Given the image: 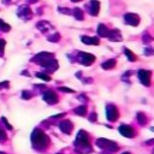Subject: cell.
Returning a JSON list of instances; mask_svg holds the SVG:
<instances>
[{
	"instance_id": "1",
	"label": "cell",
	"mask_w": 154,
	"mask_h": 154,
	"mask_svg": "<svg viewBox=\"0 0 154 154\" xmlns=\"http://www.w3.org/2000/svg\"><path fill=\"white\" fill-rule=\"evenodd\" d=\"M32 61L38 64V65H41L46 70H49L51 72H54L59 67V64H58L57 59L54 58V54L53 53H48V52H41V53L36 54L32 58Z\"/></svg>"
},
{
	"instance_id": "2",
	"label": "cell",
	"mask_w": 154,
	"mask_h": 154,
	"mask_svg": "<svg viewBox=\"0 0 154 154\" xmlns=\"http://www.w3.org/2000/svg\"><path fill=\"white\" fill-rule=\"evenodd\" d=\"M48 136L46 135V132H43L41 129H35L31 132V143L34 146V148L36 149H45L48 146Z\"/></svg>"
},
{
	"instance_id": "3",
	"label": "cell",
	"mask_w": 154,
	"mask_h": 154,
	"mask_svg": "<svg viewBox=\"0 0 154 154\" xmlns=\"http://www.w3.org/2000/svg\"><path fill=\"white\" fill-rule=\"evenodd\" d=\"M95 143H96V146L99 148H101V149H103L106 152H109V153H114V152H117L119 149V147H118V144L116 142H113L111 140H107V138H97L95 141Z\"/></svg>"
},
{
	"instance_id": "4",
	"label": "cell",
	"mask_w": 154,
	"mask_h": 154,
	"mask_svg": "<svg viewBox=\"0 0 154 154\" xmlns=\"http://www.w3.org/2000/svg\"><path fill=\"white\" fill-rule=\"evenodd\" d=\"M76 59H77V61L81 63L82 65L89 66V65H91V64L95 61V55H93V54H90V53H85V52H79V53L77 54Z\"/></svg>"
},
{
	"instance_id": "5",
	"label": "cell",
	"mask_w": 154,
	"mask_h": 154,
	"mask_svg": "<svg viewBox=\"0 0 154 154\" xmlns=\"http://www.w3.org/2000/svg\"><path fill=\"white\" fill-rule=\"evenodd\" d=\"M75 147H76V152L79 154H88L93 152L89 141H76Z\"/></svg>"
},
{
	"instance_id": "6",
	"label": "cell",
	"mask_w": 154,
	"mask_h": 154,
	"mask_svg": "<svg viewBox=\"0 0 154 154\" xmlns=\"http://www.w3.org/2000/svg\"><path fill=\"white\" fill-rule=\"evenodd\" d=\"M17 16L19 18H22L23 20H28V19H31L32 18V11H31V8L29 6L22 5L17 10Z\"/></svg>"
},
{
	"instance_id": "7",
	"label": "cell",
	"mask_w": 154,
	"mask_h": 154,
	"mask_svg": "<svg viewBox=\"0 0 154 154\" xmlns=\"http://www.w3.org/2000/svg\"><path fill=\"white\" fill-rule=\"evenodd\" d=\"M137 76H138L140 82H141L143 85H146V87H149V85H150L152 71H149V70H143V69H142V70H140V71H138Z\"/></svg>"
},
{
	"instance_id": "8",
	"label": "cell",
	"mask_w": 154,
	"mask_h": 154,
	"mask_svg": "<svg viewBox=\"0 0 154 154\" xmlns=\"http://www.w3.org/2000/svg\"><path fill=\"white\" fill-rule=\"evenodd\" d=\"M106 117H107V119H108L109 122H116V120L118 119L119 112H118V109H117V107H116L114 105L108 103V105L106 106Z\"/></svg>"
},
{
	"instance_id": "9",
	"label": "cell",
	"mask_w": 154,
	"mask_h": 154,
	"mask_svg": "<svg viewBox=\"0 0 154 154\" xmlns=\"http://www.w3.org/2000/svg\"><path fill=\"white\" fill-rule=\"evenodd\" d=\"M124 22L125 24H129L131 26H137L140 24V17L136 13H125L124 14Z\"/></svg>"
},
{
	"instance_id": "10",
	"label": "cell",
	"mask_w": 154,
	"mask_h": 154,
	"mask_svg": "<svg viewBox=\"0 0 154 154\" xmlns=\"http://www.w3.org/2000/svg\"><path fill=\"white\" fill-rule=\"evenodd\" d=\"M58 126H59L60 131H63V132L66 134V135H70V134L72 132V130H73V124H72L70 120H67V119L61 120Z\"/></svg>"
},
{
	"instance_id": "11",
	"label": "cell",
	"mask_w": 154,
	"mask_h": 154,
	"mask_svg": "<svg viewBox=\"0 0 154 154\" xmlns=\"http://www.w3.org/2000/svg\"><path fill=\"white\" fill-rule=\"evenodd\" d=\"M119 132H120L123 136L128 137V138H132V137L135 136L134 129H132L130 125H126V124H122V125L119 126Z\"/></svg>"
},
{
	"instance_id": "12",
	"label": "cell",
	"mask_w": 154,
	"mask_h": 154,
	"mask_svg": "<svg viewBox=\"0 0 154 154\" xmlns=\"http://www.w3.org/2000/svg\"><path fill=\"white\" fill-rule=\"evenodd\" d=\"M43 100H45L48 105H54V103L58 102V95H57L54 91L48 90V91H46V93L43 94Z\"/></svg>"
},
{
	"instance_id": "13",
	"label": "cell",
	"mask_w": 154,
	"mask_h": 154,
	"mask_svg": "<svg viewBox=\"0 0 154 154\" xmlns=\"http://www.w3.org/2000/svg\"><path fill=\"white\" fill-rule=\"evenodd\" d=\"M100 11V2L99 0H90L89 5H88V12L91 16H97Z\"/></svg>"
},
{
	"instance_id": "14",
	"label": "cell",
	"mask_w": 154,
	"mask_h": 154,
	"mask_svg": "<svg viewBox=\"0 0 154 154\" xmlns=\"http://www.w3.org/2000/svg\"><path fill=\"white\" fill-rule=\"evenodd\" d=\"M107 37L109 38V41H113V42H116V41L117 42H120L123 40V36H122L119 29H112V30H109Z\"/></svg>"
},
{
	"instance_id": "15",
	"label": "cell",
	"mask_w": 154,
	"mask_h": 154,
	"mask_svg": "<svg viewBox=\"0 0 154 154\" xmlns=\"http://www.w3.org/2000/svg\"><path fill=\"white\" fill-rule=\"evenodd\" d=\"M36 28L41 31V32H47V31H49V30H53V26H52V24L49 23V22H47V20H40L37 24H36Z\"/></svg>"
},
{
	"instance_id": "16",
	"label": "cell",
	"mask_w": 154,
	"mask_h": 154,
	"mask_svg": "<svg viewBox=\"0 0 154 154\" xmlns=\"http://www.w3.org/2000/svg\"><path fill=\"white\" fill-rule=\"evenodd\" d=\"M81 41H82L84 45H91V46H97V45L100 43V40H99V37H96V36L90 37V36L82 35V36H81Z\"/></svg>"
},
{
	"instance_id": "17",
	"label": "cell",
	"mask_w": 154,
	"mask_h": 154,
	"mask_svg": "<svg viewBox=\"0 0 154 154\" xmlns=\"http://www.w3.org/2000/svg\"><path fill=\"white\" fill-rule=\"evenodd\" d=\"M108 31L109 30H108V28L105 24H99V26H97V35L100 37H107Z\"/></svg>"
},
{
	"instance_id": "18",
	"label": "cell",
	"mask_w": 154,
	"mask_h": 154,
	"mask_svg": "<svg viewBox=\"0 0 154 154\" xmlns=\"http://www.w3.org/2000/svg\"><path fill=\"white\" fill-rule=\"evenodd\" d=\"M114 66H116V59H108V60H106L101 64V67L103 70H111Z\"/></svg>"
},
{
	"instance_id": "19",
	"label": "cell",
	"mask_w": 154,
	"mask_h": 154,
	"mask_svg": "<svg viewBox=\"0 0 154 154\" xmlns=\"http://www.w3.org/2000/svg\"><path fill=\"white\" fill-rule=\"evenodd\" d=\"M123 52H124V54L126 55V58L129 59V61H136V60H137V57H136L129 48L124 47V48H123Z\"/></svg>"
},
{
	"instance_id": "20",
	"label": "cell",
	"mask_w": 154,
	"mask_h": 154,
	"mask_svg": "<svg viewBox=\"0 0 154 154\" xmlns=\"http://www.w3.org/2000/svg\"><path fill=\"white\" fill-rule=\"evenodd\" d=\"M76 141H89V136H88L87 131H84V130H79V131L77 132Z\"/></svg>"
},
{
	"instance_id": "21",
	"label": "cell",
	"mask_w": 154,
	"mask_h": 154,
	"mask_svg": "<svg viewBox=\"0 0 154 154\" xmlns=\"http://www.w3.org/2000/svg\"><path fill=\"white\" fill-rule=\"evenodd\" d=\"M72 14L75 16V18H76L77 20H83V18H84L83 11H82L81 8H78V7L73 8V11H72Z\"/></svg>"
},
{
	"instance_id": "22",
	"label": "cell",
	"mask_w": 154,
	"mask_h": 154,
	"mask_svg": "<svg viewBox=\"0 0 154 154\" xmlns=\"http://www.w3.org/2000/svg\"><path fill=\"white\" fill-rule=\"evenodd\" d=\"M136 119H137L138 124H141V125H144V124L147 123V117H146V114H144L143 112H137Z\"/></svg>"
},
{
	"instance_id": "23",
	"label": "cell",
	"mask_w": 154,
	"mask_h": 154,
	"mask_svg": "<svg viewBox=\"0 0 154 154\" xmlns=\"http://www.w3.org/2000/svg\"><path fill=\"white\" fill-rule=\"evenodd\" d=\"M73 112H75L76 114H78V116H85V113H87V106L81 105V106H78L77 108H75Z\"/></svg>"
},
{
	"instance_id": "24",
	"label": "cell",
	"mask_w": 154,
	"mask_h": 154,
	"mask_svg": "<svg viewBox=\"0 0 154 154\" xmlns=\"http://www.w3.org/2000/svg\"><path fill=\"white\" fill-rule=\"evenodd\" d=\"M47 40L51 41V42H58V41L60 40V35H59L58 32H54V34H52V35H48V36H47Z\"/></svg>"
},
{
	"instance_id": "25",
	"label": "cell",
	"mask_w": 154,
	"mask_h": 154,
	"mask_svg": "<svg viewBox=\"0 0 154 154\" xmlns=\"http://www.w3.org/2000/svg\"><path fill=\"white\" fill-rule=\"evenodd\" d=\"M35 75H36L37 78H41V79H43V81H48V82L51 81V76L47 75V73H43V72H36Z\"/></svg>"
},
{
	"instance_id": "26",
	"label": "cell",
	"mask_w": 154,
	"mask_h": 154,
	"mask_svg": "<svg viewBox=\"0 0 154 154\" xmlns=\"http://www.w3.org/2000/svg\"><path fill=\"white\" fill-rule=\"evenodd\" d=\"M0 30L6 32V31H10V30H11V26H10L7 23H5L2 19H0Z\"/></svg>"
},
{
	"instance_id": "27",
	"label": "cell",
	"mask_w": 154,
	"mask_h": 154,
	"mask_svg": "<svg viewBox=\"0 0 154 154\" xmlns=\"http://www.w3.org/2000/svg\"><path fill=\"white\" fill-rule=\"evenodd\" d=\"M142 38H143V42H144V43H150V42H152V40H153V37H152L148 32H144Z\"/></svg>"
},
{
	"instance_id": "28",
	"label": "cell",
	"mask_w": 154,
	"mask_h": 154,
	"mask_svg": "<svg viewBox=\"0 0 154 154\" xmlns=\"http://www.w3.org/2000/svg\"><path fill=\"white\" fill-rule=\"evenodd\" d=\"M31 96H32V94L29 90H23L22 91V97L24 100H29V99H31Z\"/></svg>"
},
{
	"instance_id": "29",
	"label": "cell",
	"mask_w": 154,
	"mask_h": 154,
	"mask_svg": "<svg viewBox=\"0 0 154 154\" xmlns=\"http://www.w3.org/2000/svg\"><path fill=\"white\" fill-rule=\"evenodd\" d=\"M7 140V135H6V132L2 130V129H0V142L2 143V142H5Z\"/></svg>"
},
{
	"instance_id": "30",
	"label": "cell",
	"mask_w": 154,
	"mask_h": 154,
	"mask_svg": "<svg viewBox=\"0 0 154 154\" xmlns=\"http://www.w3.org/2000/svg\"><path fill=\"white\" fill-rule=\"evenodd\" d=\"M5 45H6V41L0 38V57H2L4 54V49H5Z\"/></svg>"
},
{
	"instance_id": "31",
	"label": "cell",
	"mask_w": 154,
	"mask_h": 154,
	"mask_svg": "<svg viewBox=\"0 0 154 154\" xmlns=\"http://www.w3.org/2000/svg\"><path fill=\"white\" fill-rule=\"evenodd\" d=\"M58 11L60 13H64V14H72V12L69 8H65V7H58Z\"/></svg>"
},
{
	"instance_id": "32",
	"label": "cell",
	"mask_w": 154,
	"mask_h": 154,
	"mask_svg": "<svg viewBox=\"0 0 154 154\" xmlns=\"http://www.w3.org/2000/svg\"><path fill=\"white\" fill-rule=\"evenodd\" d=\"M1 120H2V123L5 124V126H6L8 130H12V125H11V124H10V123L6 120V118H5V117H1Z\"/></svg>"
},
{
	"instance_id": "33",
	"label": "cell",
	"mask_w": 154,
	"mask_h": 154,
	"mask_svg": "<svg viewBox=\"0 0 154 154\" xmlns=\"http://www.w3.org/2000/svg\"><path fill=\"white\" fill-rule=\"evenodd\" d=\"M143 53H144L146 55H152V54L154 53V49H153V48H150V47H148V48H146V49L143 51Z\"/></svg>"
},
{
	"instance_id": "34",
	"label": "cell",
	"mask_w": 154,
	"mask_h": 154,
	"mask_svg": "<svg viewBox=\"0 0 154 154\" xmlns=\"http://www.w3.org/2000/svg\"><path fill=\"white\" fill-rule=\"evenodd\" d=\"M58 89L61 90V91H65V93H75L72 89H70V88H67V87H59Z\"/></svg>"
},
{
	"instance_id": "35",
	"label": "cell",
	"mask_w": 154,
	"mask_h": 154,
	"mask_svg": "<svg viewBox=\"0 0 154 154\" xmlns=\"http://www.w3.org/2000/svg\"><path fill=\"white\" fill-rule=\"evenodd\" d=\"M10 87V83L7 82V81H5V82H1L0 83V89H7Z\"/></svg>"
},
{
	"instance_id": "36",
	"label": "cell",
	"mask_w": 154,
	"mask_h": 154,
	"mask_svg": "<svg viewBox=\"0 0 154 154\" xmlns=\"http://www.w3.org/2000/svg\"><path fill=\"white\" fill-rule=\"evenodd\" d=\"M78 100H79V101H85V102H87V101H88V97H85L84 94H81L79 97H78Z\"/></svg>"
},
{
	"instance_id": "37",
	"label": "cell",
	"mask_w": 154,
	"mask_h": 154,
	"mask_svg": "<svg viewBox=\"0 0 154 154\" xmlns=\"http://www.w3.org/2000/svg\"><path fill=\"white\" fill-rule=\"evenodd\" d=\"M96 118H97V116H96L95 113H91V114H90V117H89V120H90V122H95V120H96Z\"/></svg>"
},
{
	"instance_id": "38",
	"label": "cell",
	"mask_w": 154,
	"mask_h": 154,
	"mask_svg": "<svg viewBox=\"0 0 154 154\" xmlns=\"http://www.w3.org/2000/svg\"><path fill=\"white\" fill-rule=\"evenodd\" d=\"M4 5H10L11 4V0H1Z\"/></svg>"
},
{
	"instance_id": "39",
	"label": "cell",
	"mask_w": 154,
	"mask_h": 154,
	"mask_svg": "<svg viewBox=\"0 0 154 154\" xmlns=\"http://www.w3.org/2000/svg\"><path fill=\"white\" fill-rule=\"evenodd\" d=\"M38 0H26V2H29V4H35V2H37Z\"/></svg>"
},
{
	"instance_id": "40",
	"label": "cell",
	"mask_w": 154,
	"mask_h": 154,
	"mask_svg": "<svg viewBox=\"0 0 154 154\" xmlns=\"http://www.w3.org/2000/svg\"><path fill=\"white\" fill-rule=\"evenodd\" d=\"M152 143H153V140H150V141H147V142H146V144H152Z\"/></svg>"
},
{
	"instance_id": "41",
	"label": "cell",
	"mask_w": 154,
	"mask_h": 154,
	"mask_svg": "<svg viewBox=\"0 0 154 154\" xmlns=\"http://www.w3.org/2000/svg\"><path fill=\"white\" fill-rule=\"evenodd\" d=\"M23 75H26V76H30V73H29V72H26V71H23Z\"/></svg>"
},
{
	"instance_id": "42",
	"label": "cell",
	"mask_w": 154,
	"mask_h": 154,
	"mask_svg": "<svg viewBox=\"0 0 154 154\" xmlns=\"http://www.w3.org/2000/svg\"><path fill=\"white\" fill-rule=\"evenodd\" d=\"M72 2H79V1H82V0H71Z\"/></svg>"
},
{
	"instance_id": "43",
	"label": "cell",
	"mask_w": 154,
	"mask_h": 154,
	"mask_svg": "<svg viewBox=\"0 0 154 154\" xmlns=\"http://www.w3.org/2000/svg\"><path fill=\"white\" fill-rule=\"evenodd\" d=\"M122 154H131L130 152H124V153H122Z\"/></svg>"
},
{
	"instance_id": "44",
	"label": "cell",
	"mask_w": 154,
	"mask_h": 154,
	"mask_svg": "<svg viewBox=\"0 0 154 154\" xmlns=\"http://www.w3.org/2000/svg\"><path fill=\"white\" fill-rule=\"evenodd\" d=\"M0 154H6V153L5 152H0Z\"/></svg>"
},
{
	"instance_id": "45",
	"label": "cell",
	"mask_w": 154,
	"mask_h": 154,
	"mask_svg": "<svg viewBox=\"0 0 154 154\" xmlns=\"http://www.w3.org/2000/svg\"><path fill=\"white\" fill-rule=\"evenodd\" d=\"M57 154H61V153H57Z\"/></svg>"
},
{
	"instance_id": "46",
	"label": "cell",
	"mask_w": 154,
	"mask_h": 154,
	"mask_svg": "<svg viewBox=\"0 0 154 154\" xmlns=\"http://www.w3.org/2000/svg\"><path fill=\"white\" fill-rule=\"evenodd\" d=\"M106 154H109V152H108V153H106Z\"/></svg>"
}]
</instances>
